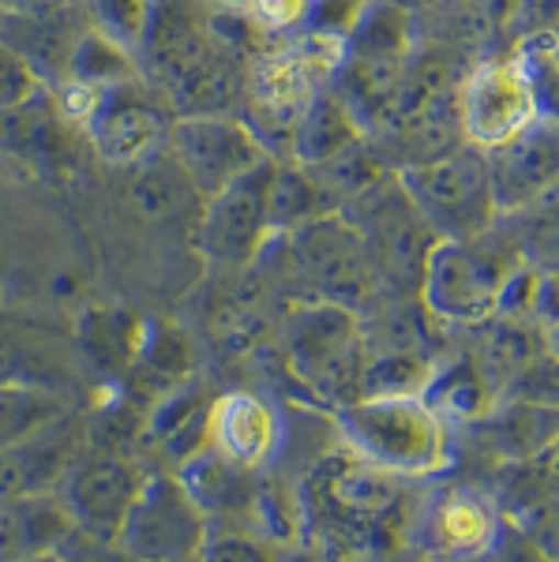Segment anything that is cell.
<instances>
[{"label":"cell","instance_id":"cell-2","mask_svg":"<svg viewBox=\"0 0 559 562\" xmlns=\"http://www.w3.org/2000/svg\"><path fill=\"white\" fill-rule=\"evenodd\" d=\"M349 454L394 476H432L447 465L444 413L421 394L354 397L338 409Z\"/></svg>","mask_w":559,"mask_h":562},{"label":"cell","instance_id":"cell-23","mask_svg":"<svg viewBox=\"0 0 559 562\" xmlns=\"http://www.w3.org/2000/svg\"><path fill=\"white\" fill-rule=\"evenodd\" d=\"M507 217L518 225L515 248L522 251V259L537 270H559V188Z\"/></svg>","mask_w":559,"mask_h":562},{"label":"cell","instance_id":"cell-29","mask_svg":"<svg viewBox=\"0 0 559 562\" xmlns=\"http://www.w3.org/2000/svg\"><path fill=\"white\" fill-rule=\"evenodd\" d=\"M312 4L315 0H256L251 4V20L264 26L267 34L301 31L312 20Z\"/></svg>","mask_w":559,"mask_h":562},{"label":"cell","instance_id":"cell-8","mask_svg":"<svg viewBox=\"0 0 559 562\" xmlns=\"http://www.w3.org/2000/svg\"><path fill=\"white\" fill-rule=\"evenodd\" d=\"M169 154L200 199L219 195L233 180L251 173L259 161H267V147L251 132V124L233 113L177 116L169 132Z\"/></svg>","mask_w":559,"mask_h":562},{"label":"cell","instance_id":"cell-3","mask_svg":"<svg viewBox=\"0 0 559 562\" xmlns=\"http://www.w3.org/2000/svg\"><path fill=\"white\" fill-rule=\"evenodd\" d=\"M346 57V34L312 31L290 45L264 49L251 60L248 71V105H251V132L259 143H286L293 147V135L301 128L304 113L315 98L331 87L335 71Z\"/></svg>","mask_w":559,"mask_h":562},{"label":"cell","instance_id":"cell-21","mask_svg":"<svg viewBox=\"0 0 559 562\" xmlns=\"http://www.w3.org/2000/svg\"><path fill=\"white\" fill-rule=\"evenodd\" d=\"M65 420L57 394L31 383H0V450H12Z\"/></svg>","mask_w":559,"mask_h":562},{"label":"cell","instance_id":"cell-30","mask_svg":"<svg viewBox=\"0 0 559 562\" xmlns=\"http://www.w3.org/2000/svg\"><path fill=\"white\" fill-rule=\"evenodd\" d=\"M372 4H376V0H315V4H312V23H315V31L349 34V31H354V23Z\"/></svg>","mask_w":559,"mask_h":562},{"label":"cell","instance_id":"cell-37","mask_svg":"<svg viewBox=\"0 0 559 562\" xmlns=\"http://www.w3.org/2000/svg\"><path fill=\"white\" fill-rule=\"evenodd\" d=\"M26 562H68L60 551H53V555H38V559H26Z\"/></svg>","mask_w":559,"mask_h":562},{"label":"cell","instance_id":"cell-12","mask_svg":"<svg viewBox=\"0 0 559 562\" xmlns=\"http://www.w3.org/2000/svg\"><path fill=\"white\" fill-rule=\"evenodd\" d=\"M275 161H259L251 173L233 180L219 195L203 199L200 214V244L206 256L219 262H248L259 256L267 233L275 229L270 195H275Z\"/></svg>","mask_w":559,"mask_h":562},{"label":"cell","instance_id":"cell-1","mask_svg":"<svg viewBox=\"0 0 559 562\" xmlns=\"http://www.w3.org/2000/svg\"><path fill=\"white\" fill-rule=\"evenodd\" d=\"M402 476L368 465L349 450H335L304 476L297 506L301 532L327 551H368L402 510Z\"/></svg>","mask_w":559,"mask_h":562},{"label":"cell","instance_id":"cell-33","mask_svg":"<svg viewBox=\"0 0 559 562\" xmlns=\"http://www.w3.org/2000/svg\"><path fill=\"white\" fill-rule=\"evenodd\" d=\"M206 4H211L214 12H251L256 0H206Z\"/></svg>","mask_w":559,"mask_h":562},{"label":"cell","instance_id":"cell-10","mask_svg":"<svg viewBox=\"0 0 559 562\" xmlns=\"http://www.w3.org/2000/svg\"><path fill=\"white\" fill-rule=\"evenodd\" d=\"M174 121V105L158 87L150 90L139 79H128L102 90V102L87 124V139L113 166H139L169 147Z\"/></svg>","mask_w":559,"mask_h":562},{"label":"cell","instance_id":"cell-31","mask_svg":"<svg viewBox=\"0 0 559 562\" xmlns=\"http://www.w3.org/2000/svg\"><path fill=\"white\" fill-rule=\"evenodd\" d=\"M60 555L68 562H132L128 551L113 540H94V537H83V532H71L68 543L60 548Z\"/></svg>","mask_w":559,"mask_h":562},{"label":"cell","instance_id":"cell-34","mask_svg":"<svg viewBox=\"0 0 559 562\" xmlns=\"http://www.w3.org/2000/svg\"><path fill=\"white\" fill-rule=\"evenodd\" d=\"M394 4H402L410 15H417V12H425V8H436V4H444V0H394Z\"/></svg>","mask_w":559,"mask_h":562},{"label":"cell","instance_id":"cell-15","mask_svg":"<svg viewBox=\"0 0 559 562\" xmlns=\"http://www.w3.org/2000/svg\"><path fill=\"white\" fill-rule=\"evenodd\" d=\"M71 532H76V521L57 492L0 498V562L53 555L65 548Z\"/></svg>","mask_w":559,"mask_h":562},{"label":"cell","instance_id":"cell-25","mask_svg":"<svg viewBox=\"0 0 559 562\" xmlns=\"http://www.w3.org/2000/svg\"><path fill=\"white\" fill-rule=\"evenodd\" d=\"M432 386V368L410 352H391L383 360L365 364L360 397H387V394H421Z\"/></svg>","mask_w":559,"mask_h":562},{"label":"cell","instance_id":"cell-16","mask_svg":"<svg viewBox=\"0 0 559 562\" xmlns=\"http://www.w3.org/2000/svg\"><path fill=\"white\" fill-rule=\"evenodd\" d=\"M278 416L259 394L237 390L211 402V447L225 461L256 473L278 450Z\"/></svg>","mask_w":559,"mask_h":562},{"label":"cell","instance_id":"cell-9","mask_svg":"<svg viewBox=\"0 0 559 562\" xmlns=\"http://www.w3.org/2000/svg\"><path fill=\"white\" fill-rule=\"evenodd\" d=\"M286 352L304 383L331 397H346L349 386L360 390L365 364H360V338L349 307L342 304H309L286 326Z\"/></svg>","mask_w":559,"mask_h":562},{"label":"cell","instance_id":"cell-24","mask_svg":"<svg viewBox=\"0 0 559 562\" xmlns=\"http://www.w3.org/2000/svg\"><path fill=\"white\" fill-rule=\"evenodd\" d=\"M87 23L102 31L105 38L121 42L139 57V45L147 38L150 15H155V0H83Z\"/></svg>","mask_w":559,"mask_h":562},{"label":"cell","instance_id":"cell-5","mask_svg":"<svg viewBox=\"0 0 559 562\" xmlns=\"http://www.w3.org/2000/svg\"><path fill=\"white\" fill-rule=\"evenodd\" d=\"M518 248H495L489 233L477 240H436L421 278V293L436 319L473 326L500 315L507 278L522 267Z\"/></svg>","mask_w":559,"mask_h":562},{"label":"cell","instance_id":"cell-17","mask_svg":"<svg viewBox=\"0 0 559 562\" xmlns=\"http://www.w3.org/2000/svg\"><path fill=\"white\" fill-rule=\"evenodd\" d=\"M79 442L71 439L65 420L53 424L49 431L34 435L12 450H0V498L31 495V492H53L60 484L65 469L76 461Z\"/></svg>","mask_w":559,"mask_h":562},{"label":"cell","instance_id":"cell-20","mask_svg":"<svg viewBox=\"0 0 559 562\" xmlns=\"http://www.w3.org/2000/svg\"><path fill=\"white\" fill-rule=\"evenodd\" d=\"M188 360L192 357H188L185 334L177 326H155L150 334H143V346L128 368V383L132 390H143L150 402H166L188 375Z\"/></svg>","mask_w":559,"mask_h":562},{"label":"cell","instance_id":"cell-38","mask_svg":"<svg viewBox=\"0 0 559 562\" xmlns=\"http://www.w3.org/2000/svg\"><path fill=\"white\" fill-rule=\"evenodd\" d=\"M522 4H529V8H540V4H552V0H522Z\"/></svg>","mask_w":559,"mask_h":562},{"label":"cell","instance_id":"cell-28","mask_svg":"<svg viewBox=\"0 0 559 562\" xmlns=\"http://www.w3.org/2000/svg\"><path fill=\"white\" fill-rule=\"evenodd\" d=\"M200 562H278L267 540L245 537V532H211Z\"/></svg>","mask_w":559,"mask_h":562},{"label":"cell","instance_id":"cell-11","mask_svg":"<svg viewBox=\"0 0 559 562\" xmlns=\"http://www.w3.org/2000/svg\"><path fill=\"white\" fill-rule=\"evenodd\" d=\"M143 480L147 476L124 454L90 450V454H76V461L65 469L57 495L65 498L71 521L83 537L116 543L135 498L143 492Z\"/></svg>","mask_w":559,"mask_h":562},{"label":"cell","instance_id":"cell-6","mask_svg":"<svg viewBox=\"0 0 559 562\" xmlns=\"http://www.w3.org/2000/svg\"><path fill=\"white\" fill-rule=\"evenodd\" d=\"M211 540V514L192 495V487L169 473L143 480L128 521L121 529V548L132 562H200Z\"/></svg>","mask_w":559,"mask_h":562},{"label":"cell","instance_id":"cell-26","mask_svg":"<svg viewBox=\"0 0 559 562\" xmlns=\"http://www.w3.org/2000/svg\"><path fill=\"white\" fill-rule=\"evenodd\" d=\"M38 90H42L38 68H34L15 45H8L0 38V116L15 113V109H26L38 98Z\"/></svg>","mask_w":559,"mask_h":562},{"label":"cell","instance_id":"cell-4","mask_svg":"<svg viewBox=\"0 0 559 562\" xmlns=\"http://www.w3.org/2000/svg\"><path fill=\"white\" fill-rule=\"evenodd\" d=\"M399 180L439 240H477L500 222L489 154L473 147L413 161Z\"/></svg>","mask_w":559,"mask_h":562},{"label":"cell","instance_id":"cell-13","mask_svg":"<svg viewBox=\"0 0 559 562\" xmlns=\"http://www.w3.org/2000/svg\"><path fill=\"white\" fill-rule=\"evenodd\" d=\"M297 267L320 301L349 307L368 289V248L346 217L320 214L297 225Z\"/></svg>","mask_w":559,"mask_h":562},{"label":"cell","instance_id":"cell-27","mask_svg":"<svg viewBox=\"0 0 559 562\" xmlns=\"http://www.w3.org/2000/svg\"><path fill=\"white\" fill-rule=\"evenodd\" d=\"M432 390H436V397H432V405H436L444 416H481L484 409H489V390H484L481 375L470 368H455L447 371L444 379H436L432 383Z\"/></svg>","mask_w":559,"mask_h":562},{"label":"cell","instance_id":"cell-18","mask_svg":"<svg viewBox=\"0 0 559 562\" xmlns=\"http://www.w3.org/2000/svg\"><path fill=\"white\" fill-rule=\"evenodd\" d=\"M360 139H365V128L357 124L354 109L342 102L335 87H327L304 113L290 150L301 169H323L331 161L346 158L349 150H357Z\"/></svg>","mask_w":559,"mask_h":562},{"label":"cell","instance_id":"cell-39","mask_svg":"<svg viewBox=\"0 0 559 562\" xmlns=\"http://www.w3.org/2000/svg\"><path fill=\"white\" fill-rule=\"evenodd\" d=\"M8 8H12V4H8V0H0V15H4V12H8Z\"/></svg>","mask_w":559,"mask_h":562},{"label":"cell","instance_id":"cell-36","mask_svg":"<svg viewBox=\"0 0 559 562\" xmlns=\"http://www.w3.org/2000/svg\"><path fill=\"white\" fill-rule=\"evenodd\" d=\"M8 4L12 8H42V4H49V0H8ZM12 8H8V12H12Z\"/></svg>","mask_w":559,"mask_h":562},{"label":"cell","instance_id":"cell-19","mask_svg":"<svg viewBox=\"0 0 559 562\" xmlns=\"http://www.w3.org/2000/svg\"><path fill=\"white\" fill-rule=\"evenodd\" d=\"M500 521H495V506L477 492H455L439 503L436 518H432V540L447 555H484L495 543Z\"/></svg>","mask_w":559,"mask_h":562},{"label":"cell","instance_id":"cell-22","mask_svg":"<svg viewBox=\"0 0 559 562\" xmlns=\"http://www.w3.org/2000/svg\"><path fill=\"white\" fill-rule=\"evenodd\" d=\"M135 53L124 49L121 42L105 38L102 31L87 26L83 38L76 42L68 60V76L83 79L90 87H116V83H128V79H139V65H135Z\"/></svg>","mask_w":559,"mask_h":562},{"label":"cell","instance_id":"cell-32","mask_svg":"<svg viewBox=\"0 0 559 562\" xmlns=\"http://www.w3.org/2000/svg\"><path fill=\"white\" fill-rule=\"evenodd\" d=\"M534 319L548 326L559 323V270H540L537 281V304H534Z\"/></svg>","mask_w":559,"mask_h":562},{"label":"cell","instance_id":"cell-7","mask_svg":"<svg viewBox=\"0 0 559 562\" xmlns=\"http://www.w3.org/2000/svg\"><path fill=\"white\" fill-rule=\"evenodd\" d=\"M540 94L526 57H495L477 65L458 87V128L466 147L492 154L522 135L537 116Z\"/></svg>","mask_w":559,"mask_h":562},{"label":"cell","instance_id":"cell-35","mask_svg":"<svg viewBox=\"0 0 559 562\" xmlns=\"http://www.w3.org/2000/svg\"><path fill=\"white\" fill-rule=\"evenodd\" d=\"M548 349H552V357H559V323L548 326Z\"/></svg>","mask_w":559,"mask_h":562},{"label":"cell","instance_id":"cell-14","mask_svg":"<svg viewBox=\"0 0 559 562\" xmlns=\"http://www.w3.org/2000/svg\"><path fill=\"white\" fill-rule=\"evenodd\" d=\"M500 217L526 211L559 188V116L540 113L526 132L489 154Z\"/></svg>","mask_w":559,"mask_h":562}]
</instances>
